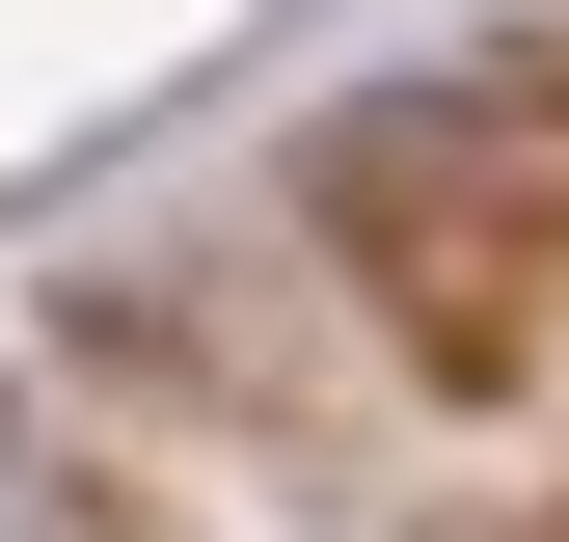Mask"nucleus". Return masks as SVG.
<instances>
[{"instance_id":"f257e3e1","label":"nucleus","mask_w":569,"mask_h":542,"mask_svg":"<svg viewBox=\"0 0 569 542\" xmlns=\"http://www.w3.org/2000/svg\"><path fill=\"white\" fill-rule=\"evenodd\" d=\"M542 218H569V109H542V82H407V109H352V136H326V244H352V271H407V299L516 271Z\"/></svg>"}]
</instances>
